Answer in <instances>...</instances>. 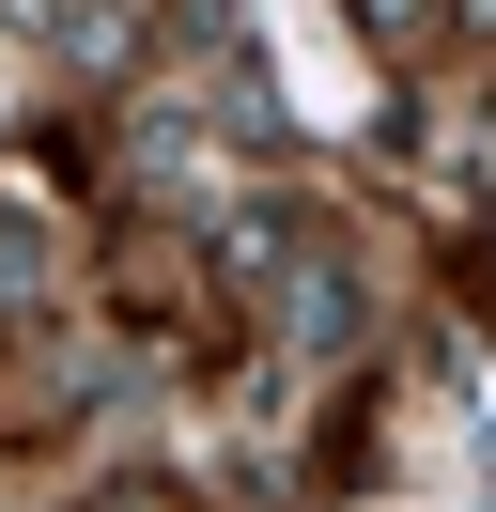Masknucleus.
Instances as JSON below:
<instances>
[{
	"instance_id": "obj_1",
	"label": "nucleus",
	"mask_w": 496,
	"mask_h": 512,
	"mask_svg": "<svg viewBox=\"0 0 496 512\" xmlns=\"http://www.w3.org/2000/svg\"><path fill=\"white\" fill-rule=\"evenodd\" d=\"M434 16L450 0H357V32H388V47H434Z\"/></svg>"
}]
</instances>
